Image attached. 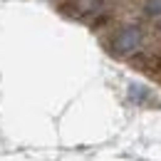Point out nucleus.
<instances>
[{
	"mask_svg": "<svg viewBox=\"0 0 161 161\" xmlns=\"http://www.w3.org/2000/svg\"><path fill=\"white\" fill-rule=\"evenodd\" d=\"M144 10H146V15H161V0H146Z\"/></svg>",
	"mask_w": 161,
	"mask_h": 161,
	"instance_id": "3",
	"label": "nucleus"
},
{
	"mask_svg": "<svg viewBox=\"0 0 161 161\" xmlns=\"http://www.w3.org/2000/svg\"><path fill=\"white\" fill-rule=\"evenodd\" d=\"M141 42V32L139 27H124V30H119V35L114 37V50L119 52V55H124V52H131V50H136Z\"/></svg>",
	"mask_w": 161,
	"mask_h": 161,
	"instance_id": "1",
	"label": "nucleus"
},
{
	"mask_svg": "<svg viewBox=\"0 0 161 161\" xmlns=\"http://www.w3.org/2000/svg\"><path fill=\"white\" fill-rule=\"evenodd\" d=\"M131 64L141 72H149V75H159L161 72V57L154 55V52H136L131 57Z\"/></svg>",
	"mask_w": 161,
	"mask_h": 161,
	"instance_id": "2",
	"label": "nucleus"
}]
</instances>
